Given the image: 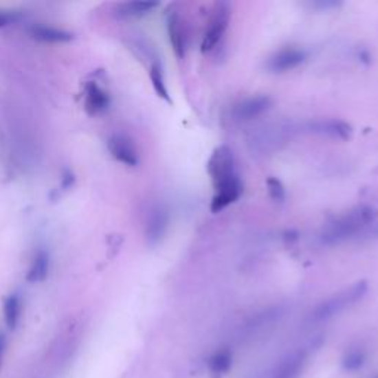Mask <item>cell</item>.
I'll return each mask as SVG.
<instances>
[{"label": "cell", "instance_id": "obj_1", "mask_svg": "<svg viewBox=\"0 0 378 378\" xmlns=\"http://www.w3.org/2000/svg\"><path fill=\"white\" fill-rule=\"evenodd\" d=\"M207 173L214 188L210 204L213 213L222 212L227 205L240 200L244 192V185L240 175L236 173L235 158L230 146L221 145L214 149L207 162Z\"/></svg>", "mask_w": 378, "mask_h": 378}, {"label": "cell", "instance_id": "obj_2", "mask_svg": "<svg viewBox=\"0 0 378 378\" xmlns=\"http://www.w3.org/2000/svg\"><path fill=\"white\" fill-rule=\"evenodd\" d=\"M375 221H378V213L374 207L357 205L325 225L320 236L321 243L324 245H335L361 236Z\"/></svg>", "mask_w": 378, "mask_h": 378}, {"label": "cell", "instance_id": "obj_3", "mask_svg": "<svg viewBox=\"0 0 378 378\" xmlns=\"http://www.w3.org/2000/svg\"><path fill=\"white\" fill-rule=\"evenodd\" d=\"M366 293H368V282L366 281L355 282L349 288H346V290L334 294L333 297L326 298V300L318 304L311 315L312 321L322 322V321L330 320V318L346 311L347 307L356 304L357 302H361Z\"/></svg>", "mask_w": 378, "mask_h": 378}, {"label": "cell", "instance_id": "obj_4", "mask_svg": "<svg viewBox=\"0 0 378 378\" xmlns=\"http://www.w3.org/2000/svg\"><path fill=\"white\" fill-rule=\"evenodd\" d=\"M231 19V9L227 3H216L213 15L208 21V27L205 28V33L201 41V52L207 54L213 51L217 43L222 41L223 34L226 33L227 25H230Z\"/></svg>", "mask_w": 378, "mask_h": 378}, {"label": "cell", "instance_id": "obj_5", "mask_svg": "<svg viewBox=\"0 0 378 378\" xmlns=\"http://www.w3.org/2000/svg\"><path fill=\"white\" fill-rule=\"evenodd\" d=\"M306 52L300 47L288 46L275 52L266 63V68L274 74L291 71V69L302 65L306 61Z\"/></svg>", "mask_w": 378, "mask_h": 378}, {"label": "cell", "instance_id": "obj_6", "mask_svg": "<svg viewBox=\"0 0 378 378\" xmlns=\"http://www.w3.org/2000/svg\"><path fill=\"white\" fill-rule=\"evenodd\" d=\"M272 105V99L266 95H256L245 98L243 101L234 105L232 115L236 120H253V118L262 115Z\"/></svg>", "mask_w": 378, "mask_h": 378}, {"label": "cell", "instance_id": "obj_7", "mask_svg": "<svg viewBox=\"0 0 378 378\" xmlns=\"http://www.w3.org/2000/svg\"><path fill=\"white\" fill-rule=\"evenodd\" d=\"M167 34L176 58L184 59L186 54V45H188L186 30H185V23L182 16L176 11L168 12L167 15Z\"/></svg>", "mask_w": 378, "mask_h": 378}, {"label": "cell", "instance_id": "obj_8", "mask_svg": "<svg viewBox=\"0 0 378 378\" xmlns=\"http://www.w3.org/2000/svg\"><path fill=\"white\" fill-rule=\"evenodd\" d=\"M307 131L315 135L340 139V141H347L352 136V126L346 122L331 118V120H315L307 124Z\"/></svg>", "mask_w": 378, "mask_h": 378}, {"label": "cell", "instance_id": "obj_9", "mask_svg": "<svg viewBox=\"0 0 378 378\" xmlns=\"http://www.w3.org/2000/svg\"><path fill=\"white\" fill-rule=\"evenodd\" d=\"M307 359L306 351H294L275 366V370L265 378H298Z\"/></svg>", "mask_w": 378, "mask_h": 378}, {"label": "cell", "instance_id": "obj_10", "mask_svg": "<svg viewBox=\"0 0 378 378\" xmlns=\"http://www.w3.org/2000/svg\"><path fill=\"white\" fill-rule=\"evenodd\" d=\"M108 149L117 162H120L129 167L139 164V155L131 139L126 136L115 135L108 141Z\"/></svg>", "mask_w": 378, "mask_h": 378}, {"label": "cell", "instance_id": "obj_11", "mask_svg": "<svg viewBox=\"0 0 378 378\" xmlns=\"http://www.w3.org/2000/svg\"><path fill=\"white\" fill-rule=\"evenodd\" d=\"M167 227H168V212L164 207L158 205L151 212L148 219V226H146L148 243L151 245L160 243L167 232Z\"/></svg>", "mask_w": 378, "mask_h": 378}, {"label": "cell", "instance_id": "obj_12", "mask_svg": "<svg viewBox=\"0 0 378 378\" xmlns=\"http://www.w3.org/2000/svg\"><path fill=\"white\" fill-rule=\"evenodd\" d=\"M109 105V98L101 87L95 83H89L86 87V109L89 114L96 115L104 113Z\"/></svg>", "mask_w": 378, "mask_h": 378}, {"label": "cell", "instance_id": "obj_13", "mask_svg": "<svg viewBox=\"0 0 378 378\" xmlns=\"http://www.w3.org/2000/svg\"><path fill=\"white\" fill-rule=\"evenodd\" d=\"M232 366V353L227 349H221L212 355L208 359V368L214 377L225 375Z\"/></svg>", "mask_w": 378, "mask_h": 378}, {"label": "cell", "instance_id": "obj_14", "mask_svg": "<svg viewBox=\"0 0 378 378\" xmlns=\"http://www.w3.org/2000/svg\"><path fill=\"white\" fill-rule=\"evenodd\" d=\"M49 274V256L45 252H41L32 263V267L27 274V281L28 282H43Z\"/></svg>", "mask_w": 378, "mask_h": 378}, {"label": "cell", "instance_id": "obj_15", "mask_svg": "<svg viewBox=\"0 0 378 378\" xmlns=\"http://www.w3.org/2000/svg\"><path fill=\"white\" fill-rule=\"evenodd\" d=\"M32 33L38 41L43 42H51V43H63V42H69L73 38L71 33L63 32V30L52 28V27H34L32 30Z\"/></svg>", "mask_w": 378, "mask_h": 378}, {"label": "cell", "instance_id": "obj_16", "mask_svg": "<svg viewBox=\"0 0 378 378\" xmlns=\"http://www.w3.org/2000/svg\"><path fill=\"white\" fill-rule=\"evenodd\" d=\"M3 313L6 325L11 328V330H15L19 322V316H21V298L16 294L9 296L3 304Z\"/></svg>", "mask_w": 378, "mask_h": 378}, {"label": "cell", "instance_id": "obj_17", "mask_svg": "<svg viewBox=\"0 0 378 378\" xmlns=\"http://www.w3.org/2000/svg\"><path fill=\"white\" fill-rule=\"evenodd\" d=\"M149 78H151V83H153V87L155 93L160 96L162 99H164L166 102L172 104V99H170V95H168V89L166 86V80H164V74H163V68L162 65L155 63L153 64L151 67V71H149Z\"/></svg>", "mask_w": 378, "mask_h": 378}, {"label": "cell", "instance_id": "obj_18", "mask_svg": "<svg viewBox=\"0 0 378 378\" xmlns=\"http://www.w3.org/2000/svg\"><path fill=\"white\" fill-rule=\"evenodd\" d=\"M365 352L362 349H352L343 357V368L346 371H357L365 364Z\"/></svg>", "mask_w": 378, "mask_h": 378}, {"label": "cell", "instance_id": "obj_19", "mask_svg": "<svg viewBox=\"0 0 378 378\" xmlns=\"http://www.w3.org/2000/svg\"><path fill=\"white\" fill-rule=\"evenodd\" d=\"M160 3L157 2H132V3H126L122 6V12L124 15H131V16H141L145 14H149L155 9Z\"/></svg>", "mask_w": 378, "mask_h": 378}, {"label": "cell", "instance_id": "obj_20", "mask_svg": "<svg viewBox=\"0 0 378 378\" xmlns=\"http://www.w3.org/2000/svg\"><path fill=\"white\" fill-rule=\"evenodd\" d=\"M266 188H267V194H269V197L272 198L274 201H276V203H282V201H285V197H287L285 186H284V184L280 181V179L274 177V176L267 177Z\"/></svg>", "mask_w": 378, "mask_h": 378}, {"label": "cell", "instance_id": "obj_21", "mask_svg": "<svg viewBox=\"0 0 378 378\" xmlns=\"http://www.w3.org/2000/svg\"><path fill=\"white\" fill-rule=\"evenodd\" d=\"M5 349H6V338L3 334H0V368H2V359H3Z\"/></svg>", "mask_w": 378, "mask_h": 378}, {"label": "cell", "instance_id": "obj_22", "mask_svg": "<svg viewBox=\"0 0 378 378\" xmlns=\"http://www.w3.org/2000/svg\"><path fill=\"white\" fill-rule=\"evenodd\" d=\"M11 21H14V16L0 12V27H5V25H8Z\"/></svg>", "mask_w": 378, "mask_h": 378}, {"label": "cell", "instance_id": "obj_23", "mask_svg": "<svg viewBox=\"0 0 378 378\" xmlns=\"http://www.w3.org/2000/svg\"><path fill=\"white\" fill-rule=\"evenodd\" d=\"M338 3H335V2H320V3H313V6H320V8H334V6H337Z\"/></svg>", "mask_w": 378, "mask_h": 378}]
</instances>
